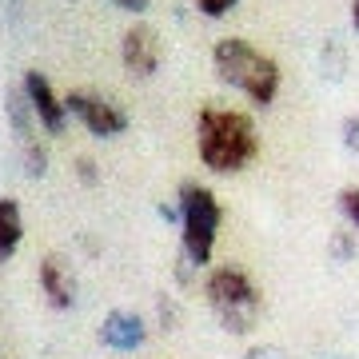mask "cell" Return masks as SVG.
I'll list each match as a JSON object with an SVG mask.
<instances>
[{
	"mask_svg": "<svg viewBox=\"0 0 359 359\" xmlns=\"http://www.w3.org/2000/svg\"><path fill=\"white\" fill-rule=\"evenodd\" d=\"M196 148H200L204 168L228 176V172H240V168H248L256 160L259 136L248 112L200 108V116H196Z\"/></svg>",
	"mask_w": 359,
	"mask_h": 359,
	"instance_id": "cell-1",
	"label": "cell"
},
{
	"mask_svg": "<svg viewBox=\"0 0 359 359\" xmlns=\"http://www.w3.org/2000/svg\"><path fill=\"white\" fill-rule=\"evenodd\" d=\"M212 65H216V76L231 88H240L252 104L268 108L276 96H280V65L271 60L268 52L252 48L248 40L240 36H224L216 40L212 48Z\"/></svg>",
	"mask_w": 359,
	"mask_h": 359,
	"instance_id": "cell-2",
	"label": "cell"
},
{
	"mask_svg": "<svg viewBox=\"0 0 359 359\" xmlns=\"http://www.w3.org/2000/svg\"><path fill=\"white\" fill-rule=\"evenodd\" d=\"M204 295L212 311H216V320L224 323V332L231 335H248L256 327L259 320V287L252 283V276L240 268H216L208 271L204 280Z\"/></svg>",
	"mask_w": 359,
	"mask_h": 359,
	"instance_id": "cell-3",
	"label": "cell"
},
{
	"mask_svg": "<svg viewBox=\"0 0 359 359\" xmlns=\"http://www.w3.org/2000/svg\"><path fill=\"white\" fill-rule=\"evenodd\" d=\"M219 219H224V208H219L216 192L204 188V184H180V236H184V256L192 259L196 268H204L212 259V248H216V231H219Z\"/></svg>",
	"mask_w": 359,
	"mask_h": 359,
	"instance_id": "cell-4",
	"label": "cell"
},
{
	"mask_svg": "<svg viewBox=\"0 0 359 359\" xmlns=\"http://www.w3.org/2000/svg\"><path fill=\"white\" fill-rule=\"evenodd\" d=\"M65 108L84 120V128H88L92 136H120V132L128 128L124 108L112 104V100H104V96H96V92H68Z\"/></svg>",
	"mask_w": 359,
	"mask_h": 359,
	"instance_id": "cell-5",
	"label": "cell"
},
{
	"mask_svg": "<svg viewBox=\"0 0 359 359\" xmlns=\"http://www.w3.org/2000/svg\"><path fill=\"white\" fill-rule=\"evenodd\" d=\"M160 56H164V44H160V32L148 25H136L124 32V40H120V60H124V68H128L132 76L148 80L160 68Z\"/></svg>",
	"mask_w": 359,
	"mask_h": 359,
	"instance_id": "cell-6",
	"label": "cell"
},
{
	"mask_svg": "<svg viewBox=\"0 0 359 359\" xmlns=\"http://www.w3.org/2000/svg\"><path fill=\"white\" fill-rule=\"evenodd\" d=\"M25 92H28V100H32L36 124L44 132H52V136H60V132H65V124H68V108H65V100L52 92V84L40 76L36 68H32V72H25Z\"/></svg>",
	"mask_w": 359,
	"mask_h": 359,
	"instance_id": "cell-7",
	"label": "cell"
},
{
	"mask_svg": "<svg viewBox=\"0 0 359 359\" xmlns=\"http://www.w3.org/2000/svg\"><path fill=\"white\" fill-rule=\"evenodd\" d=\"M144 335H148V327L136 311H108L100 323V344L112 351H136L144 344Z\"/></svg>",
	"mask_w": 359,
	"mask_h": 359,
	"instance_id": "cell-8",
	"label": "cell"
},
{
	"mask_svg": "<svg viewBox=\"0 0 359 359\" xmlns=\"http://www.w3.org/2000/svg\"><path fill=\"white\" fill-rule=\"evenodd\" d=\"M40 292L48 295L52 308H72V299H76V283L65 276V268H60V259L56 256H44L40 259Z\"/></svg>",
	"mask_w": 359,
	"mask_h": 359,
	"instance_id": "cell-9",
	"label": "cell"
},
{
	"mask_svg": "<svg viewBox=\"0 0 359 359\" xmlns=\"http://www.w3.org/2000/svg\"><path fill=\"white\" fill-rule=\"evenodd\" d=\"M4 112H8V124L20 140H32V128H36V112H32V100H28L25 84L20 88H4Z\"/></svg>",
	"mask_w": 359,
	"mask_h": 359,
	"instance_id": "cell-10",
	"label": "cell"
},
{
	"mask_svg": "<svg viewBox=\"0 0 359 359\" xmlns=\"http://www.w3.org/2000/svg\"><path fill=\"white\" fill-rule=\"evenodd\" d=\"M20 236H25V219H20V204L16 200H0V264L16 256L20 248Z\"/></svg>",
	"mask_w": 359,
	"mask_h": 359,
	"instance_id": "cell-11",
	"label": "cell"
},
{
	"mask_svg": "<svg viewBox=\"0 0 359 359\" xmlns=\"http://www.w3.org/2000/svg\"><path fill=\"white\" fill-rule=\"evenodd\" d=\"M327 252H332V259H339V264H351L355 252H359L355 231H332V236H327Z\"/></svg>",
	"mask_w": 359,
	"mask_h": 359,
	"instance_id": "cell-12",
	"label": "cell"
},
{
	"mask_svg": "<svg viewBox=\"0 0 359 359\" xmlns=\"http://www.w3.org/2000/svg\"><path fill=\"white\" fill-rule=\"evenodd\" d=\"M156 316H160V327L164 332H176L180 327V304L172 295H156Z\"/></svg>",
	"mask_w": 359,
	"mask_h": 359,
	"instance_id": "cell-13",
	"label": "cell"
},
{
	"mask_svg": "<svg viewBox=\"0 0 359 359\" xmlns=\"http://www.w3.org/2000/svg\"><path fill=\"white\" fill-rule=\"evenodd\" d=\"M323 76H332V80L344 76V48H339V40L323 44Z\"/></svg>",
	"mask_w": 359,
	"mask_h": 359,
	"instance_id": "cell-14",
	"label": "cell"
},
{
	"mask_svg": "<svg viewBox=\"0 0 359 359\" xmlns=\"http://www.w3.org/2000/svg\"><path fill=\"white\" fill-rule=\"evenodd\" d=\"M25 172L28 176H44V172H48V152H44V148H40L36 140H28L25 144Z\"/></svg>",
	"mask_w": 359,
	"mask_h": 359,
	"instance_id": "cell-15",
	"label": "cell"
},
{
	"mask_svg": "<svg viewBox=\"0 0 359 359\" xmlns=\"http://www.w3.org/2000/svg\"><path fill=\"white\" fill-rule=\"evenodd\" d=\"M339 212L347 216L351 228H359V188H344L339 192Z\"/></svg>",
	"mask_w": 359,
	"mask_h": 359,
	"instance_id": "cell-16",
	"label": "cell"
},
{
	"mask_svg": "<svg viewBox=\"0 0 359 359\" xmlns=\"http://www.w3.org/2000/svg\"><path fill=\"white\" fill-rule=\"evenodd\" d=\"M339 136H344V148L347 152L359 156V116H344V124H339Z\"/></svg>",
	"mask_w": 359,
	"mask_h": 359,
	"instance_id": "cell-17",
	"label": "cell"
},
{
	"mask_svg": "<svg viewBox=\"0 0 359 359\" xmlns=\"http://www.w3.org/2000/svg\"><path fill=\"white\" fill-rule=\"evenodd\" d=\"M240 0H196V8L204 16H212V20H219V16H228L231 8H236Z\"/></svg>",
	"mask_w": 359,
	"mask_h": 359,
	"instance_id": "cell-18",
	"label": "cell"
},
{
	"mask_svg": "<svg viewBox=\"0 0 359 359\" xmlns=\"http://www.w3.org/2000/svg\"><path fill=\"white\" fill-rule=\"evenodd\" d=\"M248 359H283V351L276 344H256L252 351H248Z\"/></svg>",
	"mask_w": 359,
	"mask_h": 359,
	"instance_id": "cell-19",
	"label": "cell"
},
{
	"mask_svg": "<svg viewBox=\"0 0 359 359\" xmlns=\"http://www.w3.org/2000/svg\"><path fill=\"white\" fill-rule=\"evenodd\" d=\"M76 176L84 180V184H96V180H100V176H96V164H92L88 156H80V160H76Z\"/></svg>",
	"mask_w": 359,
	"mask_h": 359,
	"instance_id": "cell-20",
	"label": "cell"
},
{
	"mask_svg": "<svg viewBox=\"0 0 359 359\" xmlns=\"http://www.w3.org/2000/svg\"><path fill=\"white\" fill-rule=\"evenodd\" d=\"M160 216H164L168 224H180V208H172V204H160Z\"/></svg>",
	"mask_w": 359,
	"mask_h": 359,
	"instance_id": "cell-21",
	"label": "cell"
},
{
	"mask_svg": "<svg viewBox=\"0 0 359 359\" xmlns=\"http://www.w3.org/2000/svg\"><path fill=\"white\" fill-rule=\"evenodd\" d=\"M120 8H132V13H140V8H148V0H116Z\"/></svg>",
	"mask_w": 359,
	"mask_h": 359,
	"instance_id": "cell-22",
	"label": "cell"
},
{
	"mask_svg": "<svg viewBox=\"0 0 359 359\" xmlns=\"http://www.w3.org/2000/svg\"><path fill=\"white\" fill-rule=\"evenodd\" d=\"M351 25H355V32H359V0H351Z\"/></svg>",
	"mask_w": 359,
	"mask_h": 359,
	"instance_id": "cell-23",
	"label": "cell"
}]
</instances>
